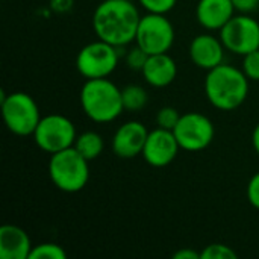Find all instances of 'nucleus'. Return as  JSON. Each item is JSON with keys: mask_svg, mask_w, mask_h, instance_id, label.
<instances>
[{"mask_svg": "<svg viewBox=\"0 0 259 259\" xmlns=\"http://www.w3.org/2000/svg\"><path fill=\"white\" fill-rule=\"evenodd\" d=\"M232 5L240 14H250L258 9L259 0H232Z\"/></svg>", "mask_w": 259, "mask_h": 259, "instance_id": "obj_26", "label": "nucleus"}, {"mask_svg": "<svg viewBox=\"0 0 259 259\" xmlns=\"http://www.w3.org/2000/svg\"><path fill=\"white\" fill-rule=\"evenodd\" d=\"M220 39L226 50L244 56L259 49V23L249 14L234 15L220 29Z\"/></svg>", "mask_w": 259, "mask_h": 259, "instance_id": "obj_9", "label": "nucleus"}, {"mask_svg": "<svg viewBox=\"0 0 259 259\" xmlns=\"http://www.w3.org/2000/svg\"><path fill=\"white\" fill-rule=\"evenodd\" d=\"M247 200L253 208L259 209V171L250 178L247 184Z\"/></svg>", "mask_w": 259, "mask_h": 259, "instance_id": "obj_25", "label": "nucleus"}, {"mask_svg": "<svg viewBox=\"0 0 259 259\" xmlns=\"http://www.w3.org/2000/svg\"><path fill=\"white\" fill-rule=\"evenodd\" d=\"M181 146L173 134V131L156 127L155 131L149 132L143 158L146 162L155 168H164L170 165L175 158L178 156Z\"/></svg>", "mask_w": 259, "mask_h": 259, "instance_id": "obj_11", "label": "nucleus"}, {"mask_svg": "<svg viewBox=\"0 0 259 259\" xmlns=\"http://www.w3.org/2000/svg\"><path fill=\"white\" fill-rule=\"evenodd\" d=\"M244 74L249 77V80L259 82V49L244 55L243 59V68Z\"/></svg>", "mask_w": 259, "mask_h": 259, "instance_id": "obj_22", "label": "nucleus"}, {"mask_svg": "<svg viewBox=\"0 0 259 259\" xmlns=\"http://www.w3.org/2000/svg\"><path fill=\"white\" fill-rule=\"evenodd\" d=\"M234 12L232 0H199L196 6L197 21L208 30H220L234 17Z\"/></svg>", "mask_w": 259, "mask_h": 259, "instance_id": "obj_15", "label": "nucleus"}, {"mask_svg": "<svg viewBox=\"0 0 259 259\" xmlns=\"http://www.w3.org/2000/svg\"><path fill=\"white\" fill-rule=\"evenodd\" d=\"M147 58H149V55H147L140 46H135L134 49H131V50L126 53V65H127L131 70L143 71L146 62H147Z\"/></svg>", "mask_w": 259, "mask_h": 259, "instance_id": "obj_23", "label": "nucleus"}, {"mask_svg": "<svg viewBox=\"0 0 259 259\" xmlns=\"http://www.w3.org/2000/svg\"><path fill=\"white\" fill-rule=\"evenodd\" d=\"M49 176L53 185L64 193H77L83 190L90 179L88 159L74 147L50 155Z\"/></svg>", "mask_w": 259, "mask_h": 259, "instance_id": "obj_4", "label": "nucleus"}, {"mask_svg": "<svg viewBox=\"0 0 259 259\" xmlns=\"http://www.w3.org/2000/svg\"><path fill=\"white\" fill-rule=\"evenodd\" d=\"M173 259H200V252H196V250L188 249V247L181 249L173 255Z\"/></svg>", "mask_w": 259, "mask_h": 259, "instance_id": "obj_28", "label": "nucleus"}, {"mask_svg": "<svg viewBox=\"0 0 259 259\" xmlns=\"http://www.w3.org/2000/svg\"><path fill=\"white\" fill-rule=\"evenodd\" d=\"M120 47H115L102 39L83 46L76 58V68L85 79L108 77L114 73L118 64Z\"/></svg>", "mask_w": 259, "mask_h": 259, "instance_id": "obj_7", "label": "nucleus"}, {"mask_svg": "<svg viewBox=\"0 0 259 259\" xmlns=\"http://www.w3.org/2000/svg\"><path fill=\"white\" fill-rule=\"evenodd\" d=\"M205 94L214 108L220 111H234L247 99L249 77L243 70L223 62L208 71Z\"/></svg>", "mask_w": 259, "mask_h": 259, "instance_id": "obj_2", "label": "nucleus"}, {"mask_svg": "<svg viewBox=\"0 0 259 259\" xmlns=\"http://www.w3.org/2000/svg\"><path fill=\"white\" fill-rule=\"evenodd\" d=\"M225 49L226 47L223 46L220 38H215L211 33H202L193 38L188 52L194 65L209 71L223 64Z\"/></svg>", "mask_w": 259, "mask_h": 259, "instance_id": "obj_13", "label": "nucleus"}, {"mask_svg": "<svg viewBox=\"0 0 259 259\" xmlns=\"http://www.w3.org/2000/svg\"><path fill=\"white\" fill-rule=\"evenodd\" d=\"M32 243L24 229L15 225H3L0 228V258L29 259Z\"/></svg>", "mask_w": 259, "mask_h": 259, "instance_id": "obj_16", "label": "nucleus"}, {"mask_svg": "<svg viewBox=\"0 0 259 259\" xmlns=\"http://www.w3.org/2000/svg\"><path fill=\"white\" fill-rule=\"evenodd\" d=\"M149 131L141 121L132 120L121 124L112 137V152L118 158H135L143 155Z\"/></svg>", "mask_w": 259, "mask_h": 259, "instance_id": "obj_12", "label": "nucleus"}, {"mask_svg": "<svg viewBox=\"0 0 259 259\" xmlns=\"http://www.w3.org/2000/svg\"><path fill=\"white\" fill-rule=\"evenodd\" d=\"M85 159L93 161L97 156L102 155L103 149H105V141L102 138L100 134L93 132V131H87L80 135H77L74 146H73Z\"/></svg>", "mask_w": 259, "mask_h": 259, "instance_id": "obj_17", "label": "nucleus"}, {"mask_svg": "<svg viewBox=\"0 0 259 259\" xmlns=\"http://www.w3.org/2000/svg\"><path fill=\"white\" fill-rule=\"evenodd\" d=\"M74 0H50V9L56 14H67L73 9Z\"/></svg>", "mask_w": 259, "mask_h": 259, "instance_id": "obj_27", "label": "nucleus"}, {"mask_svg": "<svg viewBox=\"0 0 259 259\" xmlns=\"http://www.w3.org/2000/svg\"><path fill=\"white\" fill-rule=\"evenodd\" d=\"M79 100L82 111L94 123H111L124 111L121 90L108 77L87 79Z\"/></svg>", "mask_w": 259, "mask_h": 259, "instance_id": "obj_3", "label": "nucleus"}, {"mask_svg": "<svg viewBox=\"0 0 259 259\" xmlns=\"http://www.w3.org/2000/svg\"><path fill=\"white\" fill-rule=\"evenodd\" d=\"M141 15L131 0H103L93 14V29L99 39L115 47L135 41Z\"/></svg>", "mask_w": 259, "mask_h": 259, "instance_id": "obj_1", "label": "nucleus"}, {"mask_svg": "<svg viewBox=\"0 0 259 259\" xmlns=\"http://www.w3.org/2000/svg\"><path fill=\"white\" fill-rule=\"evenodd\" d=\"M173 134L185 152H200L209 147L214 140L215 129L212 121L200 112L182 114Z\"/></svg>", "mask_w": 259, "mask_h": 259, "instance_id": "obj_10", "label": "nucleus"}, {"mask_svg": "<svg viewBox=\"0 0 259 259\" xmlns=\"http://www.w3.org/2000/svg\"><path fill=\"white\" fill-rule=\"evenodd\" d=\"M238 255L234 252L232 247L222 244V243H214L206 246L200 252V259H237Z\"/></svg>", "mask_w": 259, "mask_h": 259, "instance_id": "obj_21", "label": "nucleus"}, {"mask_svg": "<svg viewBox=\"0 0 259 259\" xmlns=\"http://www.w3.org/2000/svg\"><path fill=\"white\" fill-rule=\"evenodd\" d=\"M135 41L147 55L168 53L175 42V27L165 14L147 12L140 20Z\"/></svg>", "mask_w": 259, "mask_h": 259, "instance_id": "obj_8", "label": "nucleus"}, {"mask_svg": "<svg viewBox=\"0 0 259 259\" xmlns=\"http://www.w3.org/2000/svg\"><path fill=\"white\" fill-rule=\"evenodd\" d=\"M252 144H253L255 152L259 155V124H256L255 129H253V134H252Z\"/></svg>", "mask_w": 259, "mask_h": 259, "instance_id": "obj_29", "label": "nucleus"}, {"mask_svg": "<svg viewBox=\"0 0 259 259\" xmlns=\"http://www.w3.org/2000/svg\"><path fill=\"white\" fill-rule=\"evenodd\" d=\"M182 114H179V111L173 106H164L158 111L156 114V124L161 129H167V131H173L176 127V124L179 123Z\"/></svg>", "mask_w": 259, "mask_h": 259, "instance_id": "obj_20", "label": "nucleus"}, {"mask_svg": "<svg viewBox=\"0 0 259 259\" xmlns=\"http://www.w3.org/2000/svg\"><path fill=\"white\" fill-rule=\"evenodd\" d=\"M0 105H2V114L3 121L12 134L18 137H29L33 135L39 120V108L36 102L26 93L17 91L11 94H5V91H0Z\"/></svg>", "mask_w": 259, "mask_h": 259, "instance_id": "obj_5", "label": "nucleus"}, {"mask_svg": "<svg viewBox=\"0 0 259 259\" xmlns=\"http://www.w3.org/2000/svg\"><path fill=\"white\" fill-rule=\"evenodd\" d=\"M144 80L153 88H165L178 76V65L168 53L149 55L147 62L143 68Z\"/></svg>", "mask_w": 259, "mask_h": 259, "instance_id": "obj_14", "label": "nucleus"}, {"mask_svg": "<svg viewBox=\"0 0 259 259\" xmlns=\"http://www.w3.org/2000/svg\"><path fill=\"white\" fill-rule=\"evenodd\" d=\"M67 252L62 246L55 243H41L32 247L29 259H65Z\"/></svg>", "mask_w": 259, "mask_h": 259, "instance_id": "obj_19", "label": "nucleus"}, {"mask_svg": "<svg viewBox=\"0 0 259 259\" xmlns=\"http://www.w3.org/2000/svg\"><path fill=\"white\" fill-rule=\"evenodd\" d=\"M138 3L147 11V12H152V14H167L170 12L178 0H138Z\"/></svg>", "mask_w": 259, "mask_h": 259, "instance_id": "obj_24", "label": "nucleus"}, {"mask_svg": "<svg viewBox=\"0 0 259 259\" xmlns=\"http://www.w3.org/2000/svg\"><path fill=\"white\" fill-rule=\"evenodd\" d=\"M147 93L141 85H126L121 90V100L126 111H141L147 105Z\"/></svg>", "mask_w": 259, "mask_h": 259, "instance_id": "obj_18", "label": "nucleus"}, {"mask_svg": "<svg viewBox=\"0 0 259 259\" xmlns=\"http://www.w3.org/2000/svg\"><path fill=\"white\" fill-rule=\"evenodd\" d=\"M32 137L35 144L49 155L73 147L77 138L73 121L62 114L41 117Z\"/></svg>", "mask_w": 259, "mask_h": 259, "instance_id": "obj_6", "label": "nucleus"}]
</instances>
